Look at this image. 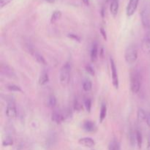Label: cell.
<instances>
[{"label": "cell", "mask_w": 150, "mask_h": 150, "mask_svg": "<svg viewBox=\"0 0 150 150\" xmlns=\"http://www.w3.org/2000/svg\"><path fill=\"white\" fill-rule=\"evenodd\" d=\"M71 64L69 62L65 63L61 68L59 72V81L63 86H66L69 83L70 77Z\"/></svg>", "instance_id": "obj_1"}, {"label": "cell", "mask_w": 150, "mask_h": 150, "mask_svg": "<svg viewBox=\"0 0 150 150\" xmlns=\"http://www.w3.org/2000/svg\"><path fill=\"white\" fill-rule=\"evenodd\" d=\"M138 58V50L135 45H130L126 48L125 53V59L128 64H133Z\"/></svg>", "instance_id": "obj_2"}, {"label": "cell", "mask_w": 150, "mask_h": 150, "mask_svg": "<svg viewBox=\"0 0 150 150\" xmlns=\"http://www.w3.org/2000/svg\"><path fill=\"white\" fill-rule=\"evenodd\" d=\"M130 89L133 93L137 94L141 89L140 75L137 71H134L130 76Z\"/></svg>", "instance_id": "obj_3"}, {"label": "cell", "mask_w": 150, "mask_h": 150, "mask_svg": "<svg viewBox=\"0 0 150 150\" xmlns=\"http://www.w3.org/2000/svg\"><path fill=\"white\" fill-rule=\"evenodd\" d=\"M141 18L144 27L146 29L150 27V13L149 9L147 7H144L141 12Z\"/></svg>", "instance_id": "obj_4"}, {"label": "cell", "mask_w": 150, "mask_h": 150, "mask_svg": "<svg viewBox=\"0 0 150 150\" xmlns=\"http://www.w3.org/2000/svg\"><path fill=\"white\" fill-rule=\"evenodd\" d=\"M110 63H111V77H112V81L113 85L115 87V89H118L119 88V77L118 73H117V67H116V64L114 62V59H110Z\"/></svg>", "instance_id": "obj_5"}, {"label": "cell", "mask_w": 150, "mask_h": 150, "mask_svg": "<svg viewBox=\"0 0 150 150\" xmlns=\"http://www.w3.org/2000/svg\"><path fill=\"white\" fill-rule=\"evenodd\" d=\"M6 115L10 119H15L17 117V108L16 104L13 101L8 103L6 108Z\"/></svg>", "instance_id": "obj_6"}, {"label": "cell", "mask_w": 150, "mask_h": 150, "mask_svg": "<svg viewBox=\"0 0 150 150\" xmlns=\"http://www.w3.org/2000/svg\"><path fill=\"white\" fill-rule=\"evenodd\" d=\"M139 2V0H130L129 1L127 6V9H126V13H127V16L130 17L134 14L138 7Z\"/></svg>", "instance_id": "obj_7"}, {"label": "cell", "mask_w": 150, "mask_h": 150, "mask_svg": "<svg viewBox=\"0 0 150 150\" xmlns=\"http://www.w3.org/2000/svg\"><path fill=\"white\" fill-rule=\"evenodd\" d=\"M142 48L146 54L150 53V27L147 29L146 34L143 39V42H142Z\"/></svg>", "instance_id": "obj_8"}, {"label": "cell", "mask_w": 150, "mask_h": 150, "mask_svg": "<svg viewBox=\"0 0 150 150\" xmlns=\"http://www.w3.org/2000/svg\"><path fill=\"white\" fill-rule=\"evenodd\" d=\"M64 119H65V117L63 114V113L60 111H58V110L54 111L51 114V120L56 124H61L64 121Z\"/></svg>", "instance_id": "obj_9"}, {"label": "cell", "mask_w": 150, "mask_h": 150, "mask_svg": "<svg viewBox=\"0 0 150 150\" xmlns=\"http://www.w3.org/2000/svg\"><path fill=\"white\" fill-rule=\"evenodd\" d=\"M79 144H81V146H85V147L88 148H92L95 145V141H94L92 138L89 137L81 138V139H80L79 140Z\"/></svg>", "instance_id": "obj_10"}, {"label": "cell", "mask_w": 150, "mask_h": 150, "mask_svg": "<svg viewBox=\"0 0 150 150\" xmlns=\"http://www.w3.org/2000/svg\"><path fill=\"white\" fill-rule=\"evenodd\" d=\"M110 12L114 16H117L119 10V0H110Z\"/></svg>", "instance_id": "obj_11"}, {"label": "cell", "mask_w": 150, "mask_h": 150, "mask_svg": "<svg viewBox=\"0 0 150 150\" xmlns=\"http://www.w3.org/2000/svg\"><path fill=\"white\" fill-rule=\"evenodd\" d=\"M91 60L92 62H95L98 59V45L96 42L92 44V50H91Z\"/></svg>", "instance_id": "obj_12"}, {"label": "cell", "mask_w": 150, "mask_h": 150, "mask_svg": "<svg viewBox=\"0 0 150 150\" xmlns=\"http://www.w3.org/2000/svg\"><path fill=\"white\" fill-rule=\"evenodd\" d=\"M146 118H147V114L146 113V111L143 108H139L137 112L138 121L140 123L144 122L146 121Z\"/></svg>", "instance_id": "obj_13"}, {"label": "cell", "mask_w": 150, "mask_h": 150, "mask_svg": "<svg viewBox=\"0 0 150 150\" xmlns=\"http://www.w3.org/2000/svg\"><path fill=\"white\" fill-rule=\"evenodd\" d=\"M83 129L87 132H94L96 130V125L92 121H86L83 123Z\"/></svg>", "instance_id": "obj_14"}, {"label": "cell", "mask_w": 150, "mask_h": 150, "mask_svg": "<svg viewBox=\"0 0 150 150\" xmlns=\"http://www.w3.org/2000/svg\"><path fill=\"white\" fill-rule=\"evenodd\" d=\"M49 81V77H48V74L47 72L43 71L41 73L39 79V83L40 85H45Z\"/></svg>", "instance_id": "obj_15"}, {"label": "cell", "mask_w": 150, "mask_h": 150, "mask_svg": "<svg viewBox=\"0 0 150 150\" xmlns=\"http://www.w3.org/2000/svg\"><path fill=\"white\" fill-rule=\"evenodd\" d=\"M107 114V108L105 104H103L100 108V122H103V120L105 119Z\"/></svg>", "instance_id": "obj_16"}, {"label": "cell", "mask_w": 150, "mask_h": 150, "mask_svg": "<svg viewBox=\"0 0 150 150\" xmlns=\"http://www.w3.org/2000/svg\"><path fill=\"white\" fill-rule=\"evenodd\" d=\"M136 144L139 148H141L142 146V142H143V138H142V132L139 130H136Z\"/></svg>", "instance_id": "obj_17"}, {"label": "cell", "mask_w": 150, "mask_h": 150, "mask_svg": "<svg viewBox=\"0 0 150 150\" xmlns=\"http://www.w3.org/2000/svg\"><path fill=\"white\" fill-rule=\"evenodd\" d=\"M61 17H62L61 11H59V10H57V11L54 12V13L52 14V16H51V22L52 23H55V22L57 21L59 19H60V18Z\"/></svg>", "instance_id": "obj_18"}, {"label": "cell", "mask_w": 150, "mask_h": 150, "mask_svg": "<svg viewBox=\"0 0 150 150\" xmlns=\"http://www.w3.org/2000/svg\"><path fill=\"white\" fill-rule=\"evenodd\" d=\"M33 55H34V57H35V59H36L38 62L40 63V64H46V61H45V58H44V57H42L41 54H40L39 53L35 52L33 54Z\"/></svg>", "instance_id": "obj_19"}, {"label": "cell", "mask_w": 150, "mask_h": 150, "mask_svg": "<svg viewBox=\"0 0 150 150\" xmlns=\"http://www.w3.org/2000/svg\"><path fill=\"white\" fill-rule=\"evenodd\" d=\"M129 137H130V142L132 146H135V144H136V131L131 130L130 131V134H129Z\"/></svg>", "instance_id": "obj_20"}, {"label": "cell", "mask_w": 150, "mask_h": 150, "mask_svg": "<svg viewBox=\"0 0 150 150\" xmlns=\"http://www.w3.org/2000/svg\"><path fill=\"white\" fill-rule=\"evenodd\" d=\"M57 104V98L54 96V95H50L49 98L48 99V107H51V108H54V106Z\"/></svg>", "instance_id": "obj_21"}, {"label": "cell", "mask_w": 150, "mask_h": 150, "mask_svg": "<svg viewBox=\"0 0 150 150\" xmlns=\"http://www.w3.org/2000/svg\"><path fill=\"white\" fill-rule=\"evenodd\" d=\"M108 150H120V145L116 140L112 141L108 146Z\"/></svg>", "instance_id": "obj_22"}, {"label": "cell", "mask_w": 150, "mask_h": 150, "mask_svg": "<svg viewBox=\"0 0 150 150\" xmlns=\"http://www.w3.org/2000/svg\"><path fill=\"white\" fill-rule=\"evenodd\" d=\"M92 82H91L89 80L85 81L83 83V89L85 92H89V91L92 89Z\"/></svg>", "instance_id": "obj_23"}, {"label": "cell", "mask_w": 150, "mask_h": 150, "mask_svg": "<svg viewBox=\"0 0 150 150\" xmlns=\"http://www.w3.org/2000/svg\"><path fill=\"white\" fill-rule=\"evenodd\" d=\"M2 72L3 73H4V74L6 75V76H10V78L14 77L15 76V74L14 73H13V70H12L10 68H9L8 67H7V66H5L4 68V67H2Z\"/></svg>", "instance_id": "obj_24"}, {"label": "cell", "mask_w": 150, "mask_h": 150, "mask_svg": "<svg viewBox=\"0 0 150 150\" xmlns=\"http://www.w3.org/2000/svg\"><path fill=\"white\" fill-rule=\"evenodd\" d=\"M7 89L12 92H22V89H21L20 86L15 84H10L7 86Z\"/></svg>", "instance_id": "obj_25"}, {"label": "cell", "mask_w": 150, "mask_h": 150, "mask_svg": "<svg viewBox=\"0 0 150 150\" xmlns=\"http://www.w3.org/2000/svg\"><path fill=\"white\" fill-rule=\"evenodd\" d=\"M84 106L86 108V111L88 112H90L91 111V108H92V101L89 98H86V100H84Z\"/></svg>", "instance_id": "obj_26"}, {"label": "cell", "mask_w": 150, "mask_h": 150, "mask_svg": "<svg viewBox=\"0 0 150 150\" xmlns=\"http://www.w3.org/2000/svg\"><path fill=\"white\" fill-rule=\"evenodd\" d=\"M13 139H12L10 136H7L5 139L3 140V146H10V145L13 144Z\"/></svg>", "instance_id": "obj_27"}, {"label": "cell", "mask_w": 150, "mask_h": 150, "mask_svg": "<svg viewBox=\"0 0 150 150\" xmlns=\"http://www.w3.org/2000/svg\"><path fill=\"white\" fill-rule=\"evenodd\" d=\"M74 109L78 111H80L82 109V105L80 103V102L76 99L75 100L74 102Z\"/></svg>", "instance_id": "obj_28"}, {"label": "cell", "mask_w": 150, "mask_h": 150, "mask_svg": "<svg viewBox=\"0 0 150 150\" xmlns=\"http://www.w3.org/2000/svg\"><path fill=\"white\" fill-rule=\"evenodd\" d=\"M86 71L89 74H90L91 76H94L95 75V70H94L93 67L90 65L86 66Z\"/></svg>", "instance_id": "obj_29"}, {"label": "cell", "mask_w": 150, "mask_h": 150, "mask_svg": "<svg viewBox=\"0 0 150 150\" xmlns=\"http://www.w3.org/2000/svg\"><path fill=\"white\" fill-rule=\"evenodd\" d=\"M13 0H0V7L1 8H3L4 6H6L7 4H8L9 3H10Z\"/></svg>", "instance_id": "obj_30"}, {"label": "cell", "mask_w": 150, "mask_h": 150, "mask_svg": "<svg viewBox=\"0 0 150 150\" xmlns=\"http://www.w3.org/2000/svg\"><path fill=\"white\" fill-rule=\"evenodd\" d=\"M68 37L70 38H71V39L75 40H78V41L80 40V38H79V36H77L76 35H74V34H69Z\"/></svg>", "instance_id": "obj_31"}, {"label": "cell", "mask_w": 150, "mask_h": 150, "mask_svg": "<svg viewBox=\"0 0 150 150\" xmlns=\"http://www.w3.org/2000/svg\"><path fill=\"white\" fill-rule=\"evenodd\" d=\"M100 33L102 34V36L103 38H104V40H106V33H105V32L104 31L103 28H100Z\"/></svg>", "instance_id": "obj_32"}, {"label": "cell", "mask_w": 150, "mask_h": 150, "mask_svg": "<svg viewBox=\"0 0 150 150\" xmlns=\"http://www.w3.org/2000/svg\"><path fill=\"white\" fill-rule=\"evenodd\" d=\"M146 124L150 127V112L147 114V118H146Z\"/></svg>", "instance_id": "obj_33"}, {"label": "cell", "mask_w": 150, "mask_h": 150, "mask_svg": "<svg viewBox=\"0 0 150 150\" xmlns=\"http://www.w3.org/2000/svg\"><path fill=\"white\" fill-rule=\"evenodd\" d=\"M147 149L150 150V134L149 135L147 139Z\"/></svg>", "instance_id": "obj_34"}, {"label": "cell", "mask_w": 150, "mask_h": 150, "mask_svg": "<svg viewBox=\"0 0 150 150\" xmlns=\"http://www.w3.org/2000/svg\"><path fill=\"white\" fill-rule=\"evenodd\" d=\"M82 1H83V2L86 5H88V4H89V0H82Z\"/></svg>", "instance_id": "obj_35"}, {"label": "cell", "mask_w": 150, "mask_h": 150, "mask_svg": "<svg viewBox=\"0 0 150 150\" xmlns=\"http://www.w3.org/2000/svg\"><path fill=\"white\" fill-rule=\"evenodd\" d=\"M47 1H48V3H54V1H56V0H46Z\"/></svg>", "instance_id": "obj_36"}]
</instances>
